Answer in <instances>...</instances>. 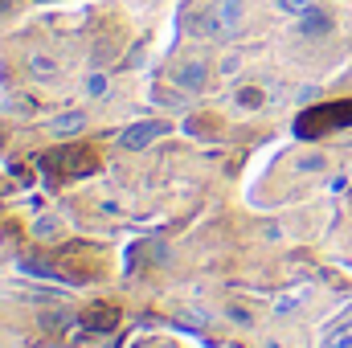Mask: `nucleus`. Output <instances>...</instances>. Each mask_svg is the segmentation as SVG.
<instances>
[{
	"mask_svg": "<svg viewBox=\"0 0 352 348\" xmlns=\"http://www.w3.org/2000/svg\"><path fill=\"white\" fill-rule=\"evenodd\" d=\"M242 17H246V4L242 0H209L201 8V21L192 29L201 37H234L242 29Z\"/></svg>",
	"mask_w": 352,
	"mask_h": 348,
	"instance_id": "f03ea898",
	"label": "nucleus"
},
{
	"mask_svg": "<svg viewBox=\"0 0 352 348\" xmlns=\"http://www.w3.org/2000/svg\"><path fill=\"white\" fill-rule=\"evenodd\" d=\"M336 127H352V98L311 107V111H303V115L295 119V135H303V140H316V135L336 131Z\"/></svg>",
	"mask_w": 352,
	"mask_h": 348,
	"instance_id": "7ed1b4c3",
	"label": "nucleus"
},
{
	"mask_svg": "<svg viewBox=\"0 0 352 348\" xmlns=\"http://www.w3.org/2000/svg\"><path fill=\"white\" fill-rule=\"evenodd\" d=\"M82 123H87V119H82V111H70V115H58V119H54L50 127H54L58 135H66V131H78Z\"/></svg>",
	"mask_w": 352,
	"mask_h": 348,
	"instance_id": "6e6552de",
	"label": "nucleus"
},
{
	"mask_svg": "<svg viewBox=\"0 0 352 348\" xmlns=\"http://www.w3.org/2000/svg\"><path fill=\"white\" fill-rule=\"evenodd\" d=\"M278 4H283V8H291V12H307L316 0H278Z\"/></svg>",
	"mask_w": 352,
	"mask_h": 348,
	"instance_id": "9d476101",
	"label": "nucleus"
},
{
	"mask_svg": "<svg viewBox=\"0 0 352 348\" xmlns=\"http://www.w3.org/2000/svg\"><path fill=\"white\" fill-rule=\"evenodd\" d=\"M115 324H119V312H115V307H107V303L90 307L87 316H82V328H90V332H111Z\"/></svg>",
	"mask_w": 352,
	"mask_h": 348,
	"instance_id": "423d86ee",
	"label": "nucleus"
},
{
	"mask_svg": "<svg viewBox=\"0 0 352 348\" xmlns=\"http://www.w3.org/2000/svg\"><path fill=\"white\" fill-rule=\"evenodd\" d=\"M4 8H8V0H0V12H4Z\"/></svg>",
	"mask_w": 352,
	"mask_h": 348,
	"instance_id": "f8f14e48",
	"label": "nucleus"
},
{
	"mask_svg": "<svg viewBox=\"0 0 352 348\" xmlns=\"http://www.w3.org/2000/svg\"><path fill=\"white\" fill-rule=\"evenodd\" d=\"M173 83L180 90H188V94H197V90L209 87V66L197 62V58H192V62H180V66L173 70Z\"/></svg>",
	"mask_w": 352,
	"mask_h": 348,
	"instance_id": "39448f33",
	"label": "nucleus"
},
{
	"mask_svg": "<svg viewBox=\"0 0 352 348\" xmlns=\"http://www.w3.org/2000/svg\"><path fill=\"white\" fill-rule=\"evenodd\" d=\"M37 164H41V173L50 180H78V176H90L98 168V156L90 148H54Z\"/></svg>",
	"mask_w": 352,
	"mask_h": 348,
	"instance_id": "f257e3e1",
	"label": "nucleus"
},
{
	"mask_svg": "<svg viewBox=\"0 0 352 348\" xmlns=\"http://www.w3.org/2000/svg\"><path fill=\"white\" fill-rule=\"evenodd\" d=\"M102 90H107V83H102V78L94 74V78H90V94H102Z\"/></svg>",
	"mask_w": 352,
	"mask_h": 348,
	"instance_id": "9b49d317",
	"label": "nucleus"
},
{
	"mask_svg": "<svg viewBox=\"0 0 352 348\" xmlns=\"http://www.w3.org/2000/svg\"><path fill=\"white\" fill-rule=\"evenodd\" d=\"M160 135H168V123H164V119H148V123H135V127H127V131L119 135V144H123L127 152H140V148L156 144Z\"/></svg>",
	"mask_w": 352,
	"mask_h": 348,
	"instance_id": "20e7f679",
	"label": "nucleus"
},
{
	"mask_svg": "<svg viewBox=\"0 0 352 348\" xmlns=\"http://www.w3.org/2000/svg\"><path fill=\"white\" fill-rule=\"evenodd\" d=\"M328 29H332V17H328L324 8H316V4H311V8L303 12V33H311V37H324Z\"/></svg>",
	"mask_w": 352,
	"mask_h": 348,
	"instance_id": "0eeeda50",
	"label": "nucleus"
},
{
	"mask_svg": "<svg viewBox=\"0 0 352 348\" xmlns=\"http://www.w3.org/2000/svg\"><path fill=\"white\" fill-rule=\"evenodd\" d=\"M328 348H352V320H344V324L328 336Z\"/></svg>",
	"mask_w": 352,
	"mask_h": 348,
	"instance_id": "1a4fd4ad",
	"label": "nucleus"
},
{
	"mask_svg": "<svg viewBox=\"0 0 352 348\" xmlns=\"http://www.w3.org/2000/svg\"><path fill=\"white\" fill-rule=\"evenodd\" d=\"M0 144H4V135H0Z\"/></svg>",
	"mask_w": 352,
	"mask_h": 348,
	"instance_id": "ddd939ff",
	"label": "nucleus"
}]
</instances>
